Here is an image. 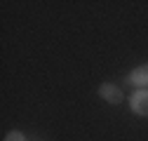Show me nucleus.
<instances>
[{"instance_id": "1", "label": "nucleus", "mask_w": 148, "mask_h": 141, "mask_svg": "<svg viewBox=\"0 0 148 141\" xmlns=\"http://www.w3.org/2000/svg\"><path fill=\"white\" fill-rule=\"evenodd\" d=\"M99 94H101V99H106L108 103H120L125 97H122V90L120 87H115V85H110V82H103L101 87H99Z\"/></svg>"}, {"instance_id": "2", "label": "nucleus", "mask_w": 148, "mask_h": 141, "mask_svg": "<svg viewBox=\"0 0 148 141\" xmlns=\"http://www.w3.org/2000/svg\"><path fill=\"white\" fill-rule=\"evenodd\" d=\"M132 111L139 115H148V90H136L132 94Z\"/></svg>"}, {"instance_id": "3", "label": "nucleus", "mask_w": 148, "mask_h": 141, "mask_svg": "<svg viewBox=\"0 0 148 141\" xmlns=\"http://www.w3.org/2000/svg\"><path fill=\"white\" fill-rule=\"evenodd\" d=\"M129 82H134L136 87L146 90V87H148V66H139V68H134L132 73H129Z\"/></svg>"}, {"instance_id": "4", "label": "nucleus", "mask_w": 148, "mask_h": 141, "mask_svg": "<svg viewBox=\"0 0 148 141\" xmlns=\"http://www.w3.org/2000/svg\"><path fill=\"white\" fill-rule=\"evenodd\" d=\"M5 141H26V139H24L21 132H16V129H14V132H10V134L5 136Z\"/></svg>"}]
</instances>
